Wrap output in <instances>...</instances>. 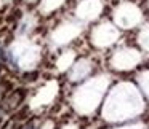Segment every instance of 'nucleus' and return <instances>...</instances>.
I'll use <instances>...</instances> for the list:
<instances>
[{
    "mask_svg": "<svg viewBox=\"0 0 149 129\" xmlns=\"http://www.w3.org/2000/svg\"><path fill=\"white\" fill-rule=\"evenodd\" d=\"M37 77H39L37 72H26V73H23V80L24 81H32V80H36Z\"/></svg>",
    "mask_w": 149,
    "mask_h": 129,
    "instance_id": "obj_1",
    "label": "nucleus"
}]
</instances>
